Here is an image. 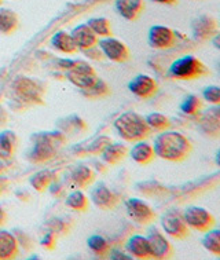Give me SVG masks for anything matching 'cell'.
<instances>
[{
    "mask_svg": "<svg viewBox=\"0 0 220 260\" xmlns=\"http://www.w3.org/2000/svg\"><path fill=\"white\" fill-rule=\"evenodd\" d=\"M155 157L161 160L179 162L186 160L193 146L190 139L184 134L172 129H165L159 133L153 143Z\"/></svg>",
    "mask_w": 220,
    "mask_h": 260,
    "instance_id": "cell-1",
    "label": "cell"
},
{
    "mask_svg": "<svg viewBox=\"0 0 220 260\" xmlns=\"http://www.w3.org/2000/svg\"><path fill=\"white\" fill-rule=\"evenodd\" d=\"M30 141L32 145L26 153V158L33 164H43L55 157L56 153L66 142V135L59 129L43 131L33 134Z\"/></svg>",
    "mask_w": 220,
    "mask_h": 260,
    "instance_id": "cell-2",
    "label": "cell"
},
{
    "mask_svg": "<svg viewBox=\"0 0 220 260\" xmlns=\"http://www.w3.org/2000/svg\"><path fill=\"white\" fill-rule=\"evenodd\" d=\"M114 131L125 142L142 141L151 135L150 128L146 124L145 117L136 112H125L118 116L113 123Z\"/></svg>",
    "mask_w": 220,
    "mask_h": 260,
    "instance_id": "cell-3",
    "label": "cell"
},
{
    "mask_svg": "<svg viewBox=\"0 0 220 260\" xmlns=\"http://www.w3.org/2000/svg\"><path fill=\"white\" fill-rule=\"evenodd\" d=\"M11 95L17 102L24 105H43L46 88L44 85L36 79L28 76H18L15 77L11 85Z\"/></svg>",
    "mask_w": 220,
    "mask_h": 260,
    "instance_id": "cell-4",
    "label": "cell"
},
{
    "mask_svg": "<svg viewBox=\"0 0 220 260\" xmlns=\"http://www.w3.org/2000/svg\"><path fill=\"white\" fill-rule=\"evenodd\" d=\"M206 75H208V69L201 59L190 54L176 58L168 68V76L175 80L188 81Z\"/></svg>",
    "mask_w": 220,
    "mask_h": 260,
    "instance_id": "cell-5",
    "label": "cell"
},
{
    "mask_svg": "<svg viewBox=\"0 0 220 260\" xmlns=\"http://www.w3.org/2000/svg\"><path fill=\"white\" fill-rule=\"evenodd\" d=\"M182 215L188 229H193L196 232L205 233L206 230L215 227V216L200 205H190L183 211Z\"/></svg>",
    "mask_w": 220,
    "mask_h": 260,
    "instance_id": "cell-6",
    "label": "cell"
},
{
    "mask_svg": "<svg viewBox=\"0 0 220 260\" xmlns=\"http://www.w3.org/2000/svg\"><path fill=\"white\" fill-rule=\"evenodd\" d=\"M124 208H125L127 216L131 219L132 222L141 226H149L157 218L151 205H149L142 199H136V197L128 199L124 203Z\"/></svg>",
    "mask_w": 220,
    "mask_h": 260,
    "instance_id": "cell-7",
    "label": "cell"
},
{
    "mask_svg": "<svg viewBox=\"0 0 220 260\" xmlns=\"http://www.w3.org/2000/svg\"><path fill=\"white\" fill-rule=\"evenodd\" d=\"M97 46L102 51L103 58H108L109 61L116 62V63H124L130 61L131 58V51L128 46L117 38H113V36L101 38L98 39Z\"/></svg>",
    "mask_w": 220,
    "mask_h": 260,
    "instance_id": "cell-8",
    "label": "cell"
},
{
    "mask_svg": "<svg viewBox=\"0 0 220 260\" xmlns=\"http://www.w3.org/2000/svg\"><path fill=\"white\" fill-rule=\"evenodd\" d=\"M160 224L163 229V233L167 236L176 238V240H184L188 237V227L183 219L182 212L176 209H169L160 219Z\"/></svg>",
    "mask_w": 220,
    "mask_h": 260,
    "instance_id": "cell-9",
    "label": "cell"
},
{
    "mask_svg": "<svg viewBox=\"0 0 220 260\" xmlns=\"http://www.w3.org/2000/svg\"><path fill=\"white\" fill-rule=\"evenodd\" d=\"M146 237L149 241L150 259L165 260L171 259L175 255V249H173L171 241L165 237L164 233L160 232L159 229L151 227Z\"/></svg>",
    "mask_w": 220,
    "mask_h": 260,
    "instance_id": "cell-10",
    "label": "cell"
},
{
    "mask_svg": "<svg viewBox=\"0 0 220 260\" xmlns=\"http://www.w3.org/2000/svg\"><path fill=\"white\" fill-rule=\"evenodd\" d=\"M147 42L154 50H168L178 42V34L165 25H153L149 29Z\"/></svg>",
    "mask_w": 220,
    "mask_h": 260,
    "instance_id": "cell-11",
    "label": "cell"
},
{
    "mask_svg": "<svg viewBox=\"0 0 220 260\" xmlns=\"http://www.w3.org/2000/svg\"><path fill=\"white\" fill-rule=\"evenodd\" d=\"M89 201L94 204L97 208L102 211H110L120 203V197L108 185L99 182L89 191Z\"/></svg>",
    "mask_w": 220,
    "mask_h": 260,
    "instance_id": "cell-12",
    "label": "cell"
},
{
    "mask_svg": "<svg viewBox=\"0 0 220 260\" xmlns=\"http://www.w3.org/2000/svg\"><path fill=\"white\" fill-rule=\"evenodd\" d=\"M95 172L87 164H79L68 174L65 180L66 187L71 190H84L94 183Z\"/></svg>",
    "mask_w": 220,
    "mask_h": 260,
    "instance_id": "cell-13",
    "label": "cell"
},
{
    "mask_svg": "<svg viewBox=\"0 0 220 260\" xmlns=\"http://www.w3.org/2000/svg\"><path fill=\"white\" fill-rule=\"evenodd\" d=\"M128 90L131 91L135 96L141 98V100H150V98H153L157 94L159 84L154 80V77L145 75V73H141V75H136L128 83Z\"/></svg>",
    "mask_w": 220,
    "mask_h": 260,
    "instance_id": "cell-14",
    "label": "cell"
},
{
    "mask_svg": "<svg viewBox=\"0 0 220 260\" xmlns=\"http://www.w3.org/2000/svg\"><path fill=\"white\" fill-rule=\"evenodd\" d=\"M219 32L217 21L211 15H200L192 22V34L193 38L197 42L204 43L211 40L216 34Z\"/></svg>",
    "mask_w": 220,
    "mask_h": 260,
    "instance_id": "cell-15",
    "label": "cell"
},
{
    "mask_svg": "<svg viewBox=\"0 0 220 260\" xmlns=\"http://www.w3.org/2000/svg\"><path fill=\"white\" fill-rule=\"evenodd\" d=\"M198 117V128L206 137L216 138L220 134V110L219 105H212V108L205 112H200Z\"/></svg>",
    "mask_w": 220,
    "mask_h": 260,
    "instance_id": "cell-16",
    "label": "cell"
},
{
    "mask_svg": "<svg viewBox=\"0 0 220 260\" xmlns=\"http://www.w3.org/2000/svg\"><path fill=\"white\" fill-rule=\"evenodd\" d=\"M71 36L79 51H85L98 44V36L91 30L87 24L76 25L71 30Z\"/></svg>",
    "mask_w": 220,
    "mask_h": 260,
    "instance_id": "cell-17",
    "label": "cell"
},
{
    "mask_svg": "<svg viewBox=\"0 0 220 260\" xmlns=\"http://www.w3.org/2000/svg\"><path fill=\"white\" fill-rule=\"evenodd\" d=\"M128 154L132 158V161H135L139 166H147L155 158L153 145L147 142L146 139L132 142L131 149H128Z\"/></svg>",
    "mask_w": 220,
    "mask_h": 260,
    "instance_id": "cell-18",
    "label": "cell"
},
{
    "mask_svg": "<svg viewBox=\"0 0 220 260\" xmlns=\"http://www.w3.org/2000/svg\"><path fill=\"white\" fill-rule=\"evenodd\" d=\"M125 251L134 259H150L147 237L143 236V234H132L125 241Z\"/></svg>",
    "mask_w": 220,
    "mask_h": 260,
    "instance_id": "cell-19",
    "label": "cell"
},
{
    "mask_svg": "<svg viewBox=\"0 0 220 260\" xmlns=\"http://www.w3.org/2000/svg\"><path fill=\"white\" fill-rule=\"evenodd\" d=\"M102 161L108 166H117L127 156H128V146L121 142L108 143L102 153L99 154Z\"/></svg>",
    "mask_w": 220,
    "mask_h": 260,
    "instance_id": "cell-20",
    "label": "cell"
},
{
    "mask_svg": "<svg viewBox=\"0 0 220 260\" xmlns=\"http://www.w3.org/2000/svg\"><path fill=\"white\" fill-rule=\"evenodd\" d=\"M19 244L14 233L0 229V260H11L18 256Z\"/></svg>",
    "mask_w": 220,
    "mask_h": 260,
    "instance_id": "cell-21",
    "label": "cell"
},
{
    "mask_svg": "<svg viewBox=\"0 0 220 260\" xmlns=\"http://www.w3.org/2000/svg\"><path fill=\"white\" fill-rule=\"evenodd\" d=\"M50 44L55 51L65 54V55H75L76 52L79 51L72 39L71 32H66V30H58L52 35L50 39Z\"/></svg>",
    "mask_w": 220,
    "mask_h": 260,
    "instance_id": "cell-22",
    "label": "cell"
},
{
    "mask_svg": "<svg viewBox=\"0 0 220 260\" xmlns=\"http://www.w3.org/2000/svg\"><path fill=\"white\" fill-rule=\"evenodd\" d=\"M116 11L127 21H135L145 9L143 0H116Z\"/></svg>",
    "mask_w": 220,
    "mask_h": 260,
    "instance_id": "cell-23",
    "label": "cell"
},
{
    "mask_svg": "<svg viewBox=\"0 0 220 260\" xmlns=\"http://www.w3.org/2000/svg\"><path fill=\"white\" fill-rule=\"evenodd\" d=\"M19 17L14 10L0 7V35L10 36L18 29Z\"/></svg>",
    "mask_w": 220,
    "mask_h": 260,
    "instance_id": "cell-24",
    "label": "cell"
},
{
    "mask_svg": "<svg viewBox=\"0 0 220 260\" xmlns=\"http://www.w3.org/2000/svg\"><path fill=\"white\" fill-rule=\"evenodd\" d=\"M18 145L17 134L11 129H5L0 133V160H10L14 156Z\"/></svg>",
    "mask_w": 220,
    "mask_h": 260,
    "instance_id": "cell-25",
    "label": "cell"
},
{
    "mask_svg": "<svg viewBox=\"0 0 220 260\" xmlns=\"http://www.w3.org/2000/svg\"><path fill=\"white\" fill-rule=\"evenodd\" d=\"M58 129L66 134H80L87 131V123L83 118L77 116V114H71L68 117H64L61 120H58Z\"/></svg>",
    "mask_w": 220,
    "mask_h": 260,
    "instance_id": "cell-26",
    "label": "cell"
},
{
    "mask_svg": "<svg viewBox=\"0 0 220 260\" xmlns=\"http://www.w3.org/2000/svg\"><path fill=\"white\" fill-rule=\"evenodd\" d=\"M55 174L51 170H40L29 178V183L38 193H43L52 185Z\"/></svg>",
    "mask_w": 220,
    "mask_h": 260,
    "instance_id": "cell-27",
    "label": "cell"
},
{
    "mask_svg": "<svg viewBox=\"0 0 220 260\" xmlns=\"http://www.w3.org/2000/svg\"><path fill=\"white\" fill-rule=\"evenodd\" d=\"M65 205L72 211L85 212L89 207V199L85 196L83 190H72L71 193L66 196Z\"/></svg>",
    "mask_w": 220,
    "mask_h": 260,
    "instance_id": "cell-28",
    "label": "cell"
},
{
    "mask_svg": "<svg viewBox=\"0 0 220 260\" xmlns=\"http://www.w3.org/2000/svg\"><path fill=\"white\" fill-rule=\"evenodd\" d=\"M97 73H85V72H76V71H66L65 79L71 84L77 87L79 90H84L88 88L89 85L92 84L97 80Z\"/></svg>",
    "mask_w": 220,
    "mask_h": 260,
    "instance_id": "cell-29",
    "label": "cell"
},
{
    "mask_svg": "<svg viewBox=\"0 0 220 260\" xmlns=\"http://www.w3.org/2000/svg\"><path fill=\"white\" fill-rule=\"evenodd\" d=\"M87 245H88L89 251L92 252L95 256L98 257H106L110 251V242L108 241V238H105L101 234H92L87 238Z\"/></svg>",
    "mask_w": 220,
    "mask_h": 260,
    "instance_id": "cell-30",
    "label": "cell"
},
{
    "mask_svg": "<svg viewBox=\"0 0 220 260\" xmlns=\"http://www.w3.org/2000/svg\"><path fill=\"white\" fill-rule=\"evenodd\" d=\"M110 92H112V90H110L109 84L105 80H102L101 77H97V80L89 85L88 88L81 90V94L88 100H101V98L110 95Z\"/></svg>",
    "mask_w": 220,
    "mask_h": 260,
    "instance_id": "cell-31",
    "label": "cell"
},
{
    "mask_svg": "<svg viewBox=\"0 0 220 260\" xmlns=\"http://www.w3.org/2000/svg\"><path fill=\"white\" fill-rule=\"evenodd\" d=\"M202 246L205 248V251L212 253L216 257L220 256V230L212 227L209 230H206L202 237Z\"/></svg>",
    "mask_w": 220,
    "mask_h": 260,
    "instance_id": "cell-32",
    "label": "cell"
},
{
    "mask_svg": "<svg viewBox=\"0 0 220 260\" xmlns=\"http://www.w3.org/2000/svg\"><path fill=\"white\" fill-rule=\"evenodd\" d=\"M145 120L151 133H161V131L168 129L169 125H171L169 118L164 113H160V112H151L146 116Z\"/></svg>",
    "mask_w": 220,
    "mask_h": 260,
    "instance_id": "cell-33",
    "label": "cell"
},
{
    "mask_svg": "<svg viewBox=\"0 0 220 260\" xmlns=\"http://www.w3.org/2000/svg\"><path fill=\"white\" fill-rule=\"evenodd\" d=\"M87 25H88L91 30L94 32L98 39L101 38H108V36H112V24L108 18L105 17H94V18H89L87 21Z\"/></svg>",
    "mask_w": 220,
    "mask_h": 260,
    "instance_id": "cell-34",
    "label": "cell"
},
{
    "mask_svg": "<svg viewBox=\"0 0 220 260\" xmlns=\"http://www.w3.org/2000/svg\"><path fill=\"white\" fill-rule=\"evenodd\" d=\"M201 100H200L197 95L193 94L184 96V100L180 102V106H179L180 112H182L183 114H186V116H198V113L201 112Z\"/></svg>",
    "mask_w": 220,
    "mask_h": 260,
    "instance_id": "cell-35",
    "label": "cell"
},
{
    "mask_svg": "<svg viewBox=\"0 0 220 260\" xmlns=\"http://www.w3.org/2000/svg\"><path fill=\"white\" fill-rule=\"evenodd\" d=\"M112 142V139L108 135H99V137L91 139L87 146H83V154H89V156H99L102 150L105 149V146L108 143Z\"/></svg>",
    "mask_w": 220,
    "mask_h": 260,
    "instance_id": "cell-36",
    "label": "cell"
},
{
    "mask_svg": "<svg viewBox=\"0 0 220 260\" xmlns=\"http://www.w3.org/2000/svg\"><path fill=\"white\" fill-rule=\"evenodd\" d=\"M202 98L209 105L220 104V87L219 85H208L202 90Z\"/></svg>",
    "mask_w": 220,
    "mask_h": 260,
    "instance_id": "cell-37",
    "label": "cell"
},
{
    "mask_svg": "<svg viewBox=\"0 0 220 260\" xmlns=\"http://www.w3.org/2000/svg\"><path fill=\"white\" fill-rule=\"evenodd\" d=\"M46 229L51 230V232H54L56 236H58V234H62V233L68 232V223H66L65 219L54 218L47 223Z\"/></svg>",
    "mask_w": 220,
    "mask_h": 260,
    "instance_id": "cell-38",
    "label": "cell"
},
{
    "mask_svg": "<svg viewBox=\"0 0 220 260\" xmlns=\"http://www.w3.org/2000/svg\"><path fill=\"white\" fill-rule=\"evenodd\" d=\"M47 232L44 233L42 236V238H40V245L43 246V248H46V249H48V251H52L54 248H55V244H56V234L54 232H51V230H48V229H46Z\"/></svg>",
    "mask_w": 220,
    "mask_h": 260,
    "instance_id": "cell-39",
    "label": "cell"
},
{
    "mask_svg": "<svg viewBox=\"0 0 220 260\" xmlns=\"http://www.w3.org/2000/svg\"><path fill=\"white\" fill-rule=\"evenodd\" d=\"M108 257H110V259L113 260H132L134 257H132L130 253L127 251H121V249H113V248H110V251H109V255Z\"/></svg>",
    "mask_w": 220,
    "mask_h": 260,
    "instance_id": "cell-40",
    "label": "cell"
},
{
    "mask_svg": "<svg viewBox=\"0 0 220 260\" xmlns=\"http://www.w3.org/2000/svg\"><path fill=\"white\" fill-rule=\"evenodd\" d=\"M83 52H84V55H87V57L91 58V59H97V61H98V59H103V54L102 51L99 50L98 46H95V47L92 48H88V50H85V51Z\"/></svg>",
    "mask_w": 220,
    "mask_h": 260,
    "instance_id": "cell-41",
    "label": "cell"
},
{
    "mask_svg": "<svg viewBox=\"0 0 220 260\" xmlns=\"http://www.w3.org/2000/svg\"><path fill=\"white\" fill-rule=\"evenodd\" d=\"M7 219H9V216H7V212H6V209L0 205V229L5 226L6 223H7Z\"/></svg>",
    "mask_w": 220,
    "mask_h": 260,
    "instance_id": "cell-42",
    "label": "cell"
},
{
    "mask_svg": "<svg viewBox=\"0 0 220 260\" xmlns=\"http://www.w3.org/2000/svg\"><path fill=\"white\" fill-rule=\"evenodd\" d=\"M155 3H160V5H175L176 3V0H153Z\"/></svg>",
    "mask_w": 220,
    "mask_h": 260,
    "instance_id": "cell-43",
    "label": "cell"
},
{
    "mask_svg": "<svg viewBox=\"0 0 220 260\" xmlns=\"http://www.w3.org/2000/svg\"><path fill=\"white\" fill-rule=\"evenodd\" d=\"M0 3H2V0H0Z\"/></svg>",
    "mask_w": 220,
    "mask_h": 260,
    "instance_id": "cell-44",
    "label": "cell"
},
{
    "mask_svg": "<svg viewBox=\"0 0 220 260\" xmlns=\"http://www.w3.org/2000/svg\"><path fill=\"white\" fill-rule=\"evenodd\" d=\"M0 191H2V190H0Z\"/></svg>",
    "mask_w": 220,
    "mask_h": 260,
    "instance_id": "cell-45",
    "label": "cell"
}]
</instances>
